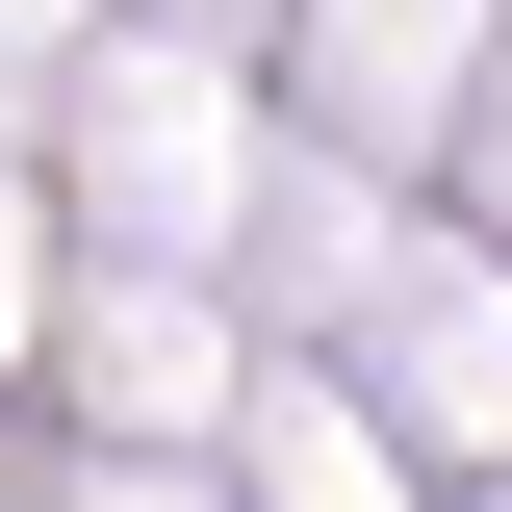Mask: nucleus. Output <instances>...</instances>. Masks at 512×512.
Segmentation results:
<instances>
[{"label": "nucleus", "instance_id": "f03ea898", "mask_svg": "<svg viewBox=\"0 0 512 512\" xmlns=\"http://www.w3.org/2000/svg\"><path fill=\"white\" fill-rule=\"evenodd\" d=\"M154 26H256V0H154Z\"/></svg>", "mask_w": 512, "mask_h": 512}, {"label": "nucleus", "instance_id": "f257e3e1", "mask_svg": "<svg viewBox=\"0 0 512 512\" xmlns=\"http://www.w3.org/2000/svg\"><path fill=\"white\" fill-rule=\"evenodd\" d=\"M359 359H384V410H410V436H512V308H487V282H384Z\"/></svg>", "mask_w": 512, "mask_h": 512}]
</instances>
